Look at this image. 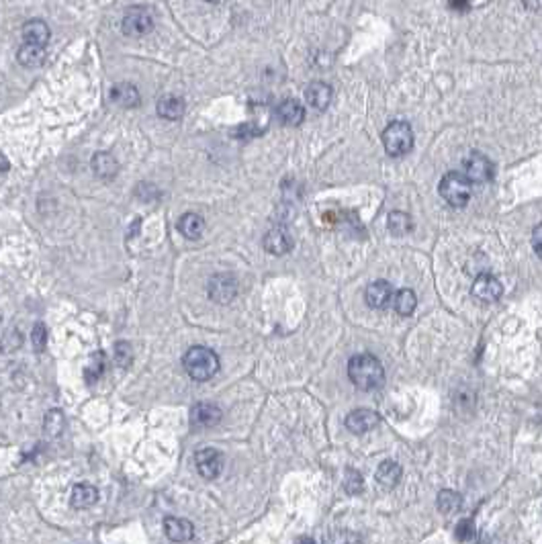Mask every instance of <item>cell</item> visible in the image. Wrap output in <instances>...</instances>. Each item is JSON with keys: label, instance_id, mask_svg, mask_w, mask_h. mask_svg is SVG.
<instances>
[{"label": "cell", "instance_id": "6da1fadb", "mask_svg": "<svg viewBox=\"0 0 542 544\" xmlns=\"http://www.w3.org/2000/svg\"><path fill=\"white\" fill-rule=\"evenodd\" d=\"M348 377L360 391H375L385 381V369L373 354H356L348 362Z\"/></svg>", "mask_w": 542, "mask_h": 544}, {"label": "cell", "instance_id": "7a4b0ae2", "mask_svg": "<svg viewBox=\"0 0 542 544\" xmlns=\"http://www.w3.org/2000/svg\"><path fill=\"white\" fill-rule=\"evenodd\" d=\"M182 367L193 381H209L219 371V356L207 346H193L182 356Z\"/></svg>", "mask_w": 542, "mask_h": 544}, {"label": "cell", "instance_id": "3957f363", "mask_svg": "<svg viewBox=\"0 0 542 544\" xmlns=\"http://www.w3.org/2000/svg\"><path fill=\"white\" fill-rule=\"evenodd\" d=\"M440 197L452 207H465L471 201V182L460 172H448L438 184Z\"/></svg>", "mask_w": 542, "mask_h": 544}, {"label": "cell", "instance_id": "277c9868", "mask_svg": "<svg viewBox=\"0 0 542 544\" xmlns=\"http://www.w3.org/2000/svg\"><path fill=\"white\" fill-rule=\"evenodd\" d=\"M383 145L389 156L402 158L411 151L413 147V132L406 121H393L383 132Z\"/></svg>", "mask_w": 542, "mask_h": 544}, {"label": "cell", "instance_id": "5b68a950", "mask_svg": "<svg viewBox=\"0 0 542 544\" xmlns=\"http://www.w3.org/2000/svg\"><path fill=\"white\" fill-rule=\"evenodd\" d=\"M195 465H197V471H199V475L203 479L213 481V479H217L223 473L225 456L217 448H201L195 454Z\"/></svg>", "mask_w": 542, "mask_h": 544}, {"label": "cell", "instance_id": "8992f818", "mask_svg": "<svg viewBox=\"0 0 542 544\" xmlns=\"http://www.w3.org/2000/svg\"><path fill=\"white\" fill-rule=\"evenodd\" d=\"M121 29L130 37H143L149 31H153V16L147 8L143 6H132L121 23Z\"/></svg>", "mask_w": 542, "mask_h": 544}, {"label": "cell", "instance_id": "52a82bcc", "mask_svg": "<svg viewBox=\"0 0 542 544\" xmlns=\"http://www.w3.org/2000/svg\"><path fill=\"white\" fill-rule=\"evenodd\" d=\"M207 290H209V299L219 303V305H225V303H232L238 295V280L234 274H215L211 276L209 284H207Z\"/></svg>", "mask_w": 542, "mask_h": 544}, {"label": "cell", "instance_id": "ba28073f", "mask_svg": "<svg viewBox=\"0 0 542 544\" xmlns=\"http://www.w3.org/2000/svg\"><path fill=\"white\" fill-rule=\"evenodd\" d=\"M493 172H495L493 162L483 153H471L465 160V172L463 174L467 176L469 182H479V184L489 182L493 178Z\"/></svg>", "mask_w": 542, "mask_h": 544}, {"label": "cell", "instance_id": "9c48e42d", "mask_svg": "<svg viewBox=\"0 0 542 544\" xmlns=\"http://www.w3.org/2000/svg\"><path fill=\"white\" fill-rule=\"evenodd\" d=\"M471 293H473L475 299H479L483 303H493V301H497L502 297L504 286H502V282L495 276H491V274H479L475 278V282H473Z\"/></svg>", "mask_w": 542, "mask_h": 544}, {"label": "cell", "instance_id": "30bf717a", "mask_svg": "<svg viewBox=\"0 0 542 544\" xmlns=\"http://www.w3.org/2000/svg\"><path fill=\"white\" fill-rule=\"evenodd\" d=\"M381 423L379 413H375L373 409H354L346 415V428L352 434H365L375 430Z\"/></svg>", "mask_w": 542, "mask_h": 544}, {"label": "cell", "instance_id": "8fae6325", "mask_svg": "<svg viewBox=\"0 0 542 544\" xmlns=\"http://www.w3.org/2000/svg\"><path fill=\"white\" fill-rule=\"evenodd\" d=\"M262 244H264V250H267L269 254L282 256V254L291 252V248H293V238H291V234H288L286 227H280V225H278V227H272V230L267 232Z\"/></svg>", "mask_w": 542, "mask_h": 544}, {"label": "cell", "instance_id": "7c38bea8", "mask_svg": "<svg viewBox=\"0 0 542 544\" xmlns=\"http://www.w3.org/2000/svg\"><path fill=\"white\" fill-rule=\"evenodd\" d=\"M221 417H223L221 409L207 401H201L190 409V421L197 428H213L221 421Z\"/></svg>", "mask_w": 542, "mask_h": 544}, {"label": "cell", "instance_id": "4fadbf2b", "mask_svg": "<svg viewBox=\"0 0 542 544\" xmlns=\"http://www.w3.org/2000/svg\"><path fill=\"white\" fill-rule=\"evenodd\" d=\"M332 86L325 82H311L305 88V101L315 111H325L332 103Z\"/></svg>", "mask_w": 542, "mask_h": 544}, {"label": "cell", "instance_id": "5bb4252c", "mask_svg": "<svg viewBox=\"0 0 542 544\" xmlns=\"http://www.w3.org/2000/svg\"><path fill=\"white\" fill-rule=\"evenodd\" d=\"M276 117L282 125L288 127H297L303 123L305 119V109L297 99H284L278 107H276Z\"/></svg>", "mask_w": 542, "mask_h": 544}, {"label": "cell", "instance_id": "9a60e30c", "mask_svg": "<svg viewBox=\"0 0 542 544\" xmlns=\"http://www.w3.org/2000/svg\"><path fill=\"white\" fill-rule=\"evenodd\" d=\"M393 295L395 290L387 280H375L367 288V303L373 309H385L393 301Z\"/></svg>", "mask_w": 542, "mask_h": 544}, {"label": "cell", "instance_id": "2e32d148", "mask_svg": "<svg viewBox=\"0 0 542 544\" xmlns=\"http://www.w3.org/2000/svg\"><path fill=\"white\" fill-rule=\"evenodd\" d=\"M164 532L172 543H188L195 536V526L184 518H166L164 520Z\"/></svg>", "mask_w": 542, "mask_h": 544}, {"label": "cell", "instance_id": "e0dca14e", "mask_svg": "<svg viewBox=\"0 0 542 544\" xmlns=\"http://www.w3.org/2000/svg\"><path fill=\"white\" fill-rule=\"evenodd\" d=\"M23 39L27 45H39V47H45L47 41H49V27L45 21L41 18H31L23 25Z\"/></svg>", "mask_w": 542, "mask_h": 544}, {"label": "cell", "instance_id": "ac0fdd59", "mask_svg": "<svg viewBox=\"0 0 542 544\" xmlns=\"http://www.w3.org/2000/svg\"><path fill=\"white\" fill-rule=\"evenodd\" d=\"M93 170L103 180H115L119 174V162L109 151H97L93 156Z\"/></svg>", "mask_w": 542, "mask_h": 544}, {"label": "cell", "instance_id": "d6986e66", "mask_svg": "<svg viewBox=\"0 0 542 544\" xmlns=\"http://www.w3.org/2000/svg\"><path fill=\"white\" fill-rule=\"evenodd\" d=\"M97 502H99V489L95 485H90V483H78L72 489V497H70L72 508L86 510V508H93Z\"/></svg>", "mask_w": 542, "mask_h": 544}, {"label": "cell", "instance_id": "ffe728a7", "mask_svg": "<svg viewBox=\"0 0 542 544\" xmlns=\"http://www.w3.org/2000/svg\"><path fill=\"white\" fill-rule=\"evenodd\" d=\"M205 219L199 213H184L178 219V232L186 238V240H199L205 234Z\"/></svg>", "mask_w": 542, "mask_h": 544}, {"label": "cell", "instance_id": "44dd1931", "mask_svg": "<svg viewBox=\"0 0 542 544\" xmlns=\"http://www.w3.org/2000/svg\"><path fill=\"white\" fill-rule=\"evenodd\" d=\"M111 101L125 107V109H134L139 105V90L130 82H119L111 88Z\"/></svg>", "mask_w": 542, "mask_h": 544}, {"label": "cell", "instance_id": "7402d4cb", "mask_svg": "<svg viewBox=\"0 0 542 544\" xmlns=\"http://www.w3.org/2000/svg\"><path fill=\"white\" fill-rule=\"evenodd\" d=\"M156 111H158V115H160V117H164V119H170V121H176V119H180V117L184 115V111H186V105H184V101H182V99H178V97H172V95H166V97H162V99L158 101V105H156Z\"/></svg>", "mask_w": 542, "mask_h": 544}, {"label": "cell", "instance_id": "603a6c76", "mask_svg": "<svg viewBox=\"0 0 542 544\" xmlns=\"http://www.w3.org/2000/svg\"><path fill=\"white\" fill-rule=\"evenodd\" d=\"M402 465H397L395 460H385L381 462V467L377 469V483L383 485L385 489H393L399 481H402Z\"/></svg>", "mask_w": 542, "mask_h": 544}, {"label": "cell", "instance_id": "cb8c5ba5", "mask_svg": "<svg viewBox=\"0 0 542 544\" xmlns=\"http://www.w3.org/2000/svg\"><path fill=\"white\" fill-rule=\"evenodd\" d=\"M16 58H19V62L25 68H37V66H41L45 62V47L23 43L19 47V51H16Z\"/></svg>", "mask_w": 542, "mask_h": 544}, {"label": "cell", "instance_id": "d4e9b609", "mask_svg": "<svg viewBox=\"0 0 542 544\" xmlns=\"http://www.w3.org/2000/svg\"><path fill=\"white\" fill-rule=\"evenodd\" d=\"M438 510L442 514H456L463 508V495L452 489H442L438 493Z\"/></svg>", "mask_w": 542, "mask_h": 544}, {"label": "cell", "instance_id": "484cf974", "mask_svg": "<svg viewBox=\"0 0 542 544\" xmlns=\"http://www.w3.org/2000/svg\"><path fill=\"white\" fill-rule=\"evenodd\" d=\"M415 305H417V299L411 288H402L393 295V307L399 315H411Z\"/></svg>", "mask_w": 542, "mask_h": 544}, {"label": "cell", "instance_id": "4316f807", "mask_svg": "<svg viewBox=\"0 0 542 544\" xmlns=\"http://www.w3.org/2000/svg\"><path fill=\"white\" fill-rule=\"evenodd\" d=\"M387 227L393 236H406L411 232L413 223H411V217L404 213V211H393L389 213L387 217Z\"/></svg>", "mask_w": 542, "mask_h": 544}, {"label": "cell", "instance_id": "83f0119b", "mask_svg": "<svg viewBox=\"0 0 542 544\" xmlns=\"http://www.w3.org/2000/svg\"><path fill=\"white\" fill-rule=\"evenodd\" d=\"M64 423H66L64 413H62L60 409H51V411L45 413L43 434H45L47 438H58V436L62 434V430H64Z\"/></svg>", "mask_w": 542, "mask_h": 544}, {"label": "cell", "instance_id": "f1b7e54d", "mask_svg": "<svg viewBox=\"0 0 542 544\" xmlns=\"http://www.w3.org/2000/svg\"><path fill=\"white\" fill-rule=\"evenodd\" d=\"M103 371H105V354H103V352H97V354L90 356V364H88L86 371H84V375H86V383L93 385L95 381H99L101 375H103Z\"/></svg>", "mask_w": 542, "mask_h": 544}, {"label": "cell", "instance_id": "f546056e", "mask_svg": "<svg viewBox=\"0 0 542 544\" xmlns=\"http://www.w3.org/2000/svg\"><path fill=\"white\" fill-rule=\"evenodd\" d=\"M365 487V481L360 477V473L356 469H348L346 471V479H344V489L350 493V495H358Z\"/></svg>", "mask_w": 542, "mask_h": 544}, {"label": "cell", "instance_id": "4dcf8cb0", "mask_svg": "<svg viewBox=\"0 0 542 544\" xmlns=\"http://www.w3.org/2000/svg\"><path fill=\"white\" fill-rule=\"evenodd\" d=\"M132 358H134V350H132L130 342H125V340L117 342L115 344V362L125 369L132 364Z\"/></svg>", "mask_w": 542, "mask_h": 544}, {"label": "cell", "instance_id": "1f68e13d", "mask_svg": "<svg viewBox=\"0 0 542 544\" xmlns=\"http://www.w3.org/2000/svg\"><path fill=\"white\" fill-rule=\"evenodd\" d=\"M31 344H33V348L37 352H43L45 346H47V327L41 321L35 323L33 330H31Z\"/></svg>", "mask_w": 542, "mask_h": 544}, {"label": "cell", "instance_id": "d6a6232c", "mask_svg": "<svg viewBox=\"0 0 542 544\" xmlns=\"http://www.w3.org/2000/svg\"><path fill=\"white\" fill-rule=\"evenodd\" d=\"M475 536H477V528H475L473 518H467V520L458 522V526H456V539H458L460 543H469V541H473Z\"/></svg>", "mask_w": 542, "mask_h": 544}, {"label": "cell", "instance_id": "836d02e7", "mask_svg": "<svg viewBox=\"0 0 542 544\" xmlns=\"http://www.w3.org/2000/svg\"><path fill=\"white\" fill-rule=\"evenodd\" d=\"M0 344H4V346H0V348H4V352H8V350H14V348H19L21 346V334L19 332H14V330H10L8 332V336L0 342Z\"/></svg>", "mask_w": 542, "mask_h": 544}, {"label": "cell", "instance_id": "e575fe53", "mask_svg": "<svg viewBox=\"0 0 542 544\" xmlns=\"http://www.w3.org/2000/svg\"><path fill=\"white\" fill-rule=\"evenodd\" d=\"M258 134H262V132H258V129H256L254 125H250V123H246V125H240V127H236V129L232 132V136L240 137V139L254 137V136H258Z\"/></svg>", "mask_w": 542, "mask_h": 544}, {"label": "cell", "instance_id": "d590c367", "mask_svg": "<svg viewBox=\"0 0 542 544\" xmlns=\"http://www.w3.org/2000/svg\"><path fill=\"white\" fill-rule=\"evenodd\" d=\"M532 248L542 258V225H537L534 232H532Z\"/></svg>", "mask_w": 542, "mask_h": 544}, {"label": "cell", "instance_id": "8d00e7d4", "mask_svg": "<svg viewBox=\"0 0 542 544\" xmlns=\"http://www.w3.org/2000/svg\"><path fill=\"white\" fill-rule=\"evenodd\" d=\"M8 168H10V164H8L6 156H4V153H0V174L8 172Z\"/></svg>", "mask_w": 542, "mask_h": 544}, {"label": "cell", "instance_id": "74e56055", "mask_svg": "<svg viewBox=\"0 0 542 544\" xmlns=\"http://www.w3.org/2000/svg\"><path fill=\"white\" fill-rule=\"evenodd\" d=\"M450 8H458V10H469L471 4L469 2H450Z\"/></svg>", "mask_w": 542, "mask_h": 544}, {"label": "cell", "instance_id": "f35d334b", "mask_svg": "<svg viewBox=\"0 0 542 544\" xmlns=\"http://www.w3.org/2000/svg\"><path fill=\"white\" fill-rule=\"evenodd\" d=\"M297 544H315V543H313V541H309V539H301V541H299Z\"/></svg>", "mask_w": 542, "mask_h": 544}]
</instances>
